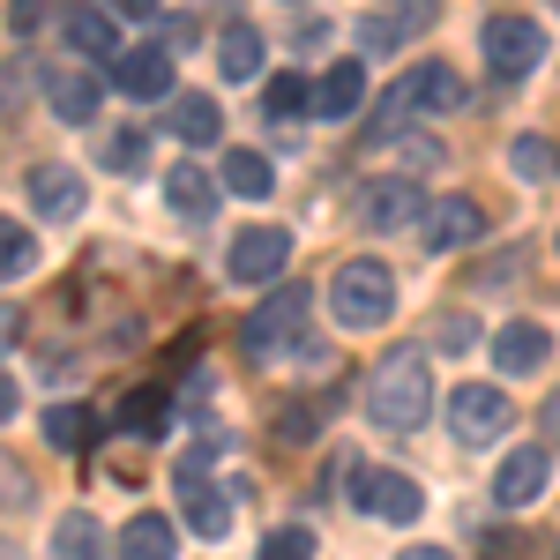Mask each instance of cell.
<instances>
[{"instance_id":"6da1fadb","label":"cell","mask_w":560,"mask_h":560,"mask_svg":"<svg viewBox=\"0 0 560 560\" xmlns=\"http://www.w3.org/2000/svg\"><path fill=\"white\" fill-rule=\"evenodd\" d=\"M366 411H374V427L388 433H419L433 411V374H427V351L396 345L374 359V374H366Z\"/></svg>"},{"instance_id":"7a4b0ae2","label":"cell","mask_w":560,"mask_h":560,"mask_svg":"<svg viewBox=\"0 0 560 560\" xmlns=\"http://www.w3.org/2000/svg\"><path fill=\"white\" fill-rule=\"evenodd\" d=\"M329 314H337L345 329H382L388 314H396V277L366 255L345 261V269L329 277Z\"/></svg>"},{"instance_id":"3957f363","label":"cell","mask_w":560,"mask_h":560,"mask_svg":"<svg viewBox=\"0 0 560 560\" xmlns=\"http://www.w3.org/2000/svg\"><path fill=\"white\" fill-rule=\"evenodd\" d=\"M306 314H314V292H300V284L269 292V300L247 314V329H240V351H247V359H284L292 345H306Z\"/></svg>"},{"instance_id":"277c9868","label":"cell","mask_w":560,"mask_h":560,"mask_svg":"<svg viewBox=\"0 0 560 560\" xmlns=\"http://www.w3.org/2000/svg\"><path fill=\"white\" fill-rule=\"evenodd\" d=\"M464 97V83H456V68H441V60H419L404 83H388L382 97V120H374V135H396L411 128V113H448Z\"/></svg>"},{"instance_id":"5b68a950","label":"cell","mask_w":560,"mask_h":560,"mask_svg":"<svg viewBox=\"0 0 560 560\" xmlns=\"http://www.w3.org/2000/svg\"><path fill=\"white\" fill-rule=\"evenodd\" d=\"M509 427H516V411H509V396H501V388H486V382L448 388V433H456L464 448H493Z\"/></svg>"},{"instance_id":"8992f818","label":"cell","mask_w":560,"mask_h":560,"mask_svg":"<svg viewBox=\"0 0 560 560\" xmlns=\"http://www.w3.org/2000/svg\"><path fill=\"white\" fill-rule=\"evenodd\" d=\"M538 60H546V31L530 15H493L486 23V68H493V83H523Z\"/></svg>"},{"instance_id":"52a82bcc","label":"cell","mask_w":560,"mask_h":560,"mask_svg":"<svg viewBox=\"0 0 560 560\" xmlns=\"http://www.w3.org/2000/svg\"><path fill=\"white\" fill-rule=\"evenodd\" d=\"M284 261H292V232H284V224H255V232L232 240L224 269H232L240 284H269V277H284Z\"/></svg>"},{"instance_id":"ba28073f","label":"cell","mask_w":560,"mask_h":560,"mask_svg":"<svg viewBox=\"0 0 560 560\" xmlns=\"http://www.w3.org/2000/svg\"><path fill=\"white\" fill-rule=\"evenodd\" d=\"M351 501H359L366 516H382V523H419V509H427V493H419L404 471H359Z\"/></svg>"},{"instance_id":"9c48e42d","label":"cell","mask_w":560,"mask_h":560,"mask_svg":"<svg viewBox=\"0 0 560 560\" xmlns=\"http://www.w3.org/2000/svg\"><path fill=\"white\" fill-rule=\"evenodd\" d=\"M179 516L195 523L202 538H224V530H232V501L217 493V478L202 471V456H187V464H179Z\"/></svg>"},{"instance_id":"30bf717a","label":"cell","mask_w":560,"mask_h":560,"mask_svg":"<svg viewBox=\"0 0 560 560\" xmlns=\"http://www.w3.org/2000/svg\"><path fill=\"white\" fill-rule=\"evenodd\" d=\"M113 90H120V97H173V52H165V45H128V52H113Z\"/></svg>"},{"instance_id":"8fae6325","label":"cell","mask_w":560,"mask_h":560,"mask_svg":"<svg viewBox=\"0 0 560 560\" xmlns=\"http://www.w3.org/2000/svg\"><path fill=\"white\" fill-rule=\"evenodd\" d=\"M427 247L441 255V247H471V240H486V210H478L471 195H441V202H427Z\"/></svg>"},{"instance_id":"7c38bea8","label":"cell","mask_w":560,"mask_h":560,"mask_svg":"<svg viewBox=\"0 0 560 560\" xmlns=\"http://www.w3.org/2000/svg\"><path fill=\"white\" fill-rule=\"evenodd\" d=\"M45 105H52L68 128H83V120H97V105H105V83H97L90 68H45Z\"/></svg>"},{"instance_id":"4fadbf2b","label":"cell","mask_w":560,"mask_h":560,"mask_svg":"<svg viewBox=\"0 0 560 560\" xmlns=\"http://www.w3.org/2000/svg\"><path fill=\"white\" fill-rule=\"evenodd\" d=\"M546 478H553V456H546V448H516V456L501 464V478H493V501H501V509H530V501L546 493Z\"/></svg>"},{"instance_id":"5bb4252c","label":"cell","mask_w":560,"mask_h":560,"mask_svg":"<svg viewBox=\"0 0 560 560\" xmlns=\"http://www.w3.org/2000/svg\"><path fill=\"white\" fill-rule=\"evenodd\" d=\"M366 105V68L359 60H329V75L314 83V120H351Z\"/></svg>"},{"instance_id":"9a60e30c","label":"cell","mask_w":560,"mask_h":560,"mask_svg":"<svg viewBox=\"0 0 560 560\" xmlns=\"http://www.w3.org/2000/svg\"><path fill=\"white\" fill-rule=\"evenodd\" d=\"M359 217H366V232H404L411 217H427V202H419V187H411V179H382V187H366Z\"/></svg>"},{"instance_id":"2e32d148","label":"cell","mask_w":560,"mask_h":560,"mask_svg":"<svg viewBox=\"0 0 560 560\" xmlns=\"http://www.w3.org/2000/svg\"><path fill=\"white\" fill-rule=\"evenodd\" d=\"M31 202H38V217H83V173L38 165V173H31Z\"/></svg>"},{"instance_id":"e0dca14e","label":"cell","mask_w":560,"mask_h":560,"mask_svg":"<svg viewBox=\"0 0 560 560\" xmlns=\"http://www.w3.org/2000/svg\"><path fill=\"white\" fill-rule=\"evenodd\" d=\"M546 351H553V337H546L538 322H509V329L493 337V359H501L509 374H538V366H546Z\"/></svg>"},{"instance_id":"ac0fdd59","label":"cell","mask_w":560,"mask_h":560,"mask_svg":"<svg viewBox=\"0 0 560 560\" xmlns=\"http://www.w3.org/2000/svg\"><path fill=\"white\" fill-rule=\"evenodd\" d=\"M217 75H224V83H255L261 75V31L255 23H232V31L217 38Z\"/></svg>"},{"instance_id":"d6986e66","label":"cell","mask_w":560,"mask_h":560,"mask_svg":"<svg viewBox=\"0 0 560 560\" xmlns=\"http://www.w3.org/2000/svg\"><path fill=\"white\" fill-rule=\"evenodd\" d=\"M173 135H179V142H195V150H202V142H217V135H224L217 97H202V90H179V97H173Z\"/></svg>"},{"instance_id":"ffe728a7","label":"cell","mask_w":560,"mask_h":560,"mask_svg":"<svg viewBox=\"0 0 560 560\" xmlns=\"http://www.w3.org/2000/svg\"><path fill=\"white\" fill-rule=\"evenodd\" d=\"M179 553V530L165 516H135L120 530V560H173Z\"/></svg>"},{"instance_id":"44dd1931","label":"cell","mask_w":560,"mask_h":560,"mask_svg":"<svg viewBox=\"0 0 560 560\" xmlns=\"http://www.w3.org/2000/svg\"><path fill=\"white\" fill-rule=\"evenodd\" d=\"M165 202H173L179 217H210L217 210V179L202 173V165H179V173H165Z\"/></svg>"},{"instance_id":"7402d4cb","label":"cell","mask_w":560,"mask_h":560,"mask_svg":"<svg viewBox=\"0 0 560 560\" xmlns=\"http://www.w3.org/2000/svg\"><path fill=\"white\" fill-rule=\"evenodd\" d=\"M68 45H75V52H90V60H113V52H120L113 15H105V8H68Z\"/></svg>"},{"instance_id":"603a6c76","label":"cell","mask_w":560,"mask_h":560,"mask_svg":"<svg viewBox=\"0 0 560 560\" xmlns=\"http://www.w3.org/2000/svg\"><path fill=\"white\" fill-rule=\"evenodd\" d=\"M427 15H433V0H411L404 15H366V23H359V45H366V52H388V45L411 38V31H419Z\"/></svg>"},{"instance_id":"cb8c5ba5","label":"cell","mask_w":560,"mask_h":560,"mask_svg":"<svg viewBox=\"0 0 560 560\" xmlns=\"http://www.w3.org/2000/svg\"><path fill=\"white\" fill-rule=\"evenodd\" d=\"M224 187H232V195H247V202H261V195H269V187H277V173H269V158H261V150H224Z\"/></svg>"},{"instance_id":"d4e9b609","label":"cell","mask_w":560,"mask_h":560,"mask_svg":"<svg viewBox=\"0 0 560 560\" xmlns=\"http://www.w3.org/2000/svg\"><path fill=\"white\" fill-rule=\"evenodd\" d=\"M52 553H60V560H97V553H105V530H97V516H83V509H75V516H60V530H52Z\"/></svg>"},{"instance_id":"484cf974","label":"cell","mask_w":560,"mask_h":560,"mask_svg":"<svg viewBox=\"0 0 560 560\" xmlns=\"http://www.w3.org/2000/svg\"><path fill=\"white\" fill-rule=\"evenodd\" d=\"M261 105H269V120H300V113H314V83H300V75H269Z\"/></svg>"},{"instance_id":"4316f807","label":"cell","mask_w":560,"mask_h":560,"mask_svg":"<svg viewBox=\"0 0 560 560\" xmlns=\"http://www.w3.org/2000/svg\"><path fill=\"white\" fill-rule=\"evenodd\" d=\"M45 441H52V448L97 441V419H90V411H75V404H60V411H45Z\"/></svg>"},{"instance_id":"83f0119b","label":"cell","mask_w":560,"mask_h":560,"mask_svg":"<svg viewBox=\"0 0 560 560\" xmlns=\"http://www.w3.org/2000/svg\"><path fill=\"white\" fill-rule=\"evenodd\" d=\"M120 427L142 433V441H158V433H165V396H158V388H135V396H128V419H120Z\"/></svg>"},{"instance_id":"f1b7e54d","label":"cell","mask_w":560,"mask_h":560,"mask_svg":"<svg viewBox=\"0 0 560 560\" xmlns=\"http://www.w3.org/2000/svg\"><path fill=\"white\" fill-rule=\"evenodd\" d=\"M509 165H516L523 179H553L560 173V158H553V142H538V135H523L516 150H509Z\"/></svg>"},{"instance_id":"f546056e","label":"cell","mask_w":560,"mask_h":560,"mask_svg":"<svg viewBox=\"0 0 560 560\" xmlns=\"http://www.w3.org/2000/svg\"><path fill=\"white\" fill-rule=\"evenodd\" d=\"M261 560H314V538H306L300 523H284V530L261 538Z\"/></svg>"},{"instance_id":"4dcf8cb0","label":"cell","mask_w":560,"mask_h":560,"mask_svg":"<svg viewBox=\"0 0 560 560\" xmlns=\"http://www.w3.org/2000/svg\"><path fill=\"white\" fill-rule=\"evenodd\" d=\"M23 269H31V240L15 217H0V277H23Z\"/></svg>"},{"instance_id":"1f68e13d","label":"cell","mask_w":560,"mask_h":560,"mask_svg":"<svg viewBox=\"0 0 560 560\" xmlns=\"http://www.w3.org/2000/svg\"><path fill=\"white\" fill-rule=\"evenodd\" d=\"M486 560H538V530H493Z\"/></svg>"},{"instance_id":"d6a6232c","label":"cell","mask_w":560,"mask_h":560,"mask_svg":"<svg viewBox=\"0 0 560 560\" xmlns=\"http://www.w3.org/2000/svg\"><path fill=\"white\" fill-rule=\"evenodd\" d=\"M433 345H441V351H471L478 345V322H471V314H441V322H433Z\"/></svg>"},{"instance_id":"836d02e7","label":"cell","mask_w":560,"mask_h":560,"mask_svg":"<svg viewBox=\"0 0 560 560\" xmlns=\"http://www.w3.org/2000/svg\"><path fill=\"white\" fill-rule=\"evenodd\" d=\"M142 158H150V135H142V128H128V135H113V142H105V165H120V173H135Z\"/></svg>"},{"instance_id":"e575fe53","label":"cell","mask_w":560,"mask_h":560,"mask_svg":"<svg viewBox=\"0 0 560 560\" xmlns=\"http://www.w3.org/2000/svg\"><path fill=\"white\" fill-rule=\"evenodd\" d=\"M23 97H31V68H23V60H8V68H0V120H15V105H23Z\"/></svg>"},{"instance_id":"d590c367","label":"cell","mask_w":560,"mask_h":560,"mask_svg":"<svg viewBox=\"0 0 560 560\" xmlns=\"http://www.w3.org/2000/svg\"><path fill=\"white\" fill-rule=\"evenodd\" d=\"M23 501H31V478H23L15 464H8V456H0V509H23Z\"/></svg>"},{"instance_id":"8d00e7d4","label":"cell","mask_w":560,"mask_h":560,"mask_svg":"<svg viewBox=\"0 0 560 560\" xmlns=\"http://www.w3.org/2000/svg\"><path fill=\"white\" fill-rule=\"evenodd\" d=\"M45 15H52V0H8V23L15 31H38Z\"/></svg>"},{"instance_id":"74e56055","label":"cell","mask_w":560,"mask_h":560,"mask_svg":"<svg viewBox=\"0 0 560 560\" xmlns=\"http://www.w3.org/2000/svg\"><path fill=\"white\" fill-rule=\"evenodd\" d=\"M105 8H120V15H135V23H142V15H158L165 0H105Z\"/></svg>"},{"instance_id":"f35d334b","label":"cell","mask_w":560,"mask_h":560,"mask_svg":"<svg viewBox=\"0 0 560 560\" xmlns=\"http://www.w3.org/2000/svg\"><path fill=\"white\" fill-rule=\"evenodd\" d=\"M0 419H15V382H8V366H0Z\"/></svg>"},{"instance_id":"ab89813d","label":"cell","mask_w":560,"mask_h":560,"mask_svg":"<svg viewBox=\"0 0 560 560\" xmlns=\"http://www.w3.org/2000/svg\"><path fill=\"white\" fill-rule=\"evenodd\" d=\"M404 560H456V553H441V546H404Z\"/></svg>"},{"instance_id":"60d3db41","label":"cell","mask_w":560,"mask_h":560,"mask_svg":"<svg viewBox=\"0 0 560 560\" xmlns=\"http://www.w3.org/2000/svg\"><path fill=\"white\" fill-rule=\"evenodd\" d=\"M546 427H553V441H560V388L546 396Z\"/></svg>"},{"instance_id":"b9f144b4","label":"cell","mask_w":560,"mask_h":560,"mask_svg":"<svg viewBox=\"0 0 560 560\" xmlns=\"http://www.w3.org/2000/svg\"><path fill=\"white\" fill-rule=\"evenodd\" d=\"M8 337H15V306H0V351H8Z\"/></svg>"},{"instance_id":"7bdbcfd3","label":"cell","mask_w":560,"mask_h":560,"mask_svg":"<svg viewBox=\"0 0 560 560\" xmlns=\"http://www.w3.org/2000/svg\"><path fill=\"white\" fill-rule=\"evenodd\" d=\"M0 560H23V546H8V538H0Z\"/></svg>"}]
</instances>
